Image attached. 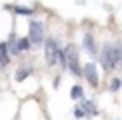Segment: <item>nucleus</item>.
Returning <instances> with one entry per match:
<instances>
[{"instance_id": "nucleus-1", "label": "nucleus", "mask_w": 122, "mask_h": 120, "mask_svg": "<svg viewBox=\"0 0 122 120\" xmlns=\"http://www.w3.org/2000/svg\"><path fill=\"white\" fill-rule=\"evenodd\" d=\"M100 62H102V68L104 70H114L122 66V46L120 44H106L102 48V54H100Z\"/></svg>"}, {"instance_id": "nucleus-13", "label": "nucleus", "mask_w": 122, "mask_h": 120, "mask_svg": "<svg viewBox=\"0 0 122 120\" xmlns=\"http://www.w3.org/2000/svg\"><path fill=\"white\" fill-rule=\"evenodd\" d=\"M14 12H16V14H22V16H30L32 10H30V8H22V6H14Z\"/></svg>"}, {"instance_id": "nucleus-4", "label": "nucleus", "mask_w": 122, "mask_h": 120, "mask_svg": "<svg viewBox=\"0 0 122 120\" xmlns=\"http://www.w3.org/2000/svg\"><path fill=\"white\" fill-rule=\"evenodd\" d=\"M30 32H28V40L32 44H42L44 42V24L42 22H38V20H32V22H30Z\"/></svg>"}, {"instance_id": "nucleus-11", "label": "nucleus", "mask_w": 122, "mask_h": 120, "mask_svg": "<svg viewBox=\"0 0 122 120\" xmlns=\"http://www.w3.org/2000/svg\"><path fill=\"white\" fill-rule=\"evenodd\" d=\"M58 64H60V68H62V70H66V68H68V56H66V52H64V50L60 52V60H58Z\"/></svg>"}, {"instance_id": "nucleus-6", "label": "nucleus", "mask_w": 122, "mask_h": 120, "mask_svg": "<svg viewBox=\"0 0 122 120\" xmlns=\"http://www.w3.org/2000/svg\"><path fill=\"white\" fill-rule=\"evenodd\" d=\"M84 50H86L92 58H96V44H94V36H92L90 32L84 34Z\"/></svg>"}, {"instance_id": "nucleus-12", "label": "nucleus", "mask_w": 122, "mask_h": 120, "mask_svg": "<svg viewBox=\"0 0 122 120\" xmlns=\"http://www.w3.org/2000/svg\"><path fill=\"white\" fill-rule=\"evenodd\" d=\"M30 72H32V70H30V68H22V70H20V72L16 74V80H18V82H22V80L26 78V76H28Z\"/></svg>"}, {"instance_id": "nucleus-7", "label": "nucleus", "mask_w": 122, "mask_h": 120, "mask_svg": "<svg viewBox=\"0 0 122 120\" xmlns=\"http://www.w3.org/2000/svg\"><path fill=\"white\" fill-rule=\"evenodd\" d=\"M0 64L2 66L8 64V44H0Z\"/></svg>"}, {"instance_id": "nucleus-8", "label": "nucleus", "mask_w": 122, "mask_h": 120, "mask_svg": "<svg viewBox=\"0 0 122 120\" xmlns=\"http://www.w3.org/2000/svg\"><path fill=\"white\" fill-rule=\"evenodd\" d=\"M82 106H84V110H86V114H90V116L98 114V108H96V104H94V102H90V100L82 102Z\"/></svg>"}, {"instance_id": "nucleus-14", "label": "nucleus", "mask_w": 122, "mask_h": 120, "mask_svg": "<svg viewBox=\"0 0 122 120\" xmlns=\"http://www.w3.org/2000/svg\"><path fill=\"white\" fill-rule=\"evenodd\" d=\"M30 44H32V42H30L28 38H20V40H18V46H20V50H30Z\"/></svg>"}, {"instance_id": "nucleus-9", "label": "nucleus", "mask_w": 122, "mask_h": 120, "mask_svg": "<svg viewBox=\"0 0 122 120\" xmlns=\"http://www.w3.org/2000/svg\"><path fill=\"white\" fill-rule=\"evenodd\" d=\"M82 86H72V90H70V98L72 100H80L82 98Z\"/></svg>"}, {"instance_id": "nucleus-2", "label": "nucleus", "mask_w": 122, "mask_h": 120, "mask_svg": "<svg viewBox=\"0 0 122 120\" xmlns=\"http://www.w3.org/2000/svg\"><path fill=\"white\" fill-rule=\"evenodd\" d=\"M60 52L62 50L58 48V44H56V40H52V38H48L46 42H44V60H46V66H56V62L60 60Z\"/></svg>"}, {"instance_id": "nucleus-5", "label": "nucleus", "mask_w": 122, "mask_h": 120, "mask_svg": "<svg viewBox=\"0 0 122 120\" xmlns=\"http://www.w3.org/2000/svg\"><path fill=\"white\" fill-rule=\"evenodd\" d=\"M82 74H84V78L90 82V86H98L100 84V78H98V72H96V64L92 62H88L86 66L82 68Z\"/></svg>"}, {"instance_id": "nucleus-3", "label": "nucleus", "mask_w": 122, "mask_h": 120, "mask_svg": "<svg viewBox=\"0 0 122 120\" xmlns=\"http://www.w3.org/2000/svg\"><path fill=\"white\" fill-rule=\"evenodd\" d=\"M64 52L66 56H68V70L76 76H80L82 74V68H80V62H78V50H76L74 44H68V46H64Z\"/></svg>"}, {"instance_id": "nucleus-10", "label": "nucleus", "mask_w": 122, "mask_h": 120, "mask_svg": "<svg viewBox=\"0 0 122 120\" xmlns=\"http://www.w3.org/2000/svg\"><path fill=\"white\" fill-rule=\"evenodd\" d=\"M8 52H10V54H18V52H22V50H20V46H18V40H12V42L8 44Z\"/></svg>"}, {"instance_id": "nucleus-15", "label": "nucleus", "mask_w": 122, "mask_h": 120, "mask_svg": "<svg viewBox=\"0 0 122 120\" xmlns=\"http://www.w3.org/2000/svg\"><path fill=\"white\" fill-rule=\"evenodd\" d=\"M74 116H76V118H82V116H86V110H84V106H82V104H78V106L74 108Z\"/></svg>"}, {"instance_id": "nucleus-16", "label": "nucleus", "mask_w": 122, "mask_h": 120, "mask_svg": "<svg viewBox=\"0 0 122 120\" xmlns=\"http://www.w3.org/2000/svg\"><path fill=\"white\" fill-rule=\"evenodd\" d=\"M120 86H122V82H120V80H118V78H114V80H112V82H110V90H118Z\"/></svg>"}]
</instances>
